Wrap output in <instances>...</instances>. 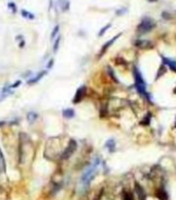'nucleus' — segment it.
Segmentation results:
<instances>
[{
  "label": "nucleus",
  "mask_w": 176,
  "mask_h": 200,
  "mask_svg": "<svg viewBox=\"0 0 176 200\" xmlns=\"http://www.w3.org/2000/svg\"><path fill=\"white\" fill-rule=\"evenodd\" d=\"M37 119H38V115H37L36 113H34V111H30V113H28L27 120L29 123H34Z\"/></svg>",
  "instance_id": "nucleus-14"
},
{
  "label": "nucleus",
  "mask_w": 176,
  "mask_h": 200,
  "mask_svg": "<svg viewBox=\"0 0 176 200\" xmlns=\"http://www.w3.org/2000/svg\"><path fill=\"white\" fill-rule=\"evenodd\" d=\"M10 93V86H5V87L2 89L1 94H0V101H2L6 96Z\"/></svg>",
  "instance_id": "nucleus-11"
},
{
  "label": "nucleus",
  "mask_w": 176,
  "mask_h": 200,
  "mask_svg": "<svg viewBox=\"0 0 176 200\" xmlns=\"http://www.w3.org/2000/svg\"><path fill=\"white\" fill-rule=\"evenodd\" d=\"M53 64H54V60H50V63L48 64V69H50V68H52V66H53Z\"/></svg>",
  "instance_id": "nucleus-25"
},
{
  "label": "nucleus",
  "mask_w": 176,
  "mask_h": 200,
  "mask_svg": "<svg viewBox=\"0 0 176 200\" xmlns=\"http://www.w3.org/2000/svg\"><path fill=\"white\" fill-rule=\"evenodd\" d=\"M149 123H150V115H147L146 117H145L142 121H141L140 124L143 125V126H147V125H149Z\"/></svg>",
  "instance_id": "nucleus-18"
},
{
  "label": "nucleus",
  "mask_w": 176,
  "mask_h": 200,
  "mask_svg": "<svg viewBox=\"0 0 176 200\" xmlns=\"http://www.w3.org/2000/svg\"><path fill=\"white\" fill-rule=\"evenodd\" d=\"M24 46H25V41H22V43H21V45H20V48H23Z\"/></svg>",
  "instance_id": "nucleus-26"
},
{
  "label": "nucleus",
  "mask_w": 176,
  "mask_h": 200,
  "mask_svg": "<svg viewBox=\"0 0 176 200\" xmlns=\"http://www.w3.org/2000/svg\"><path fill=\"white\" fill-rule=\"evenodd\" d=\"M58 33H59V26H56L54 28V30H53L52 34H50V38H52V39L56 38V36L58 35Z\"/></svg>",
  "instance_id": "nucleus-19"
},
{
  "label": "nucleus",
  "mask_w": 176,
  "mask_h": 200,
  "mask_svg": "<svg viewBox=\"0 0 176 200\" xmlns=\"http://www.w3.org/2000/svg\"><path fill=\"white\" fill-rule=\"evenodd\" d=\"M120 35H122V33H120V34H117V35H115L114 37H113L112 39H110L109 41H107V43H106L105 45L103 46V48L101 49V52H100V55H99V57H101V56H103L104 54H105V52H106V51L108 50V48H109V46H112V43H114V41L117 40V39L119 38V37H120Z\"/></svg>",
  "instance_id": "nucleus-6"
},
{
  "label": "nucleus",
  "mask_w": 176,
  "mask_h": 200,
  "mask_svg": "<svg viewBox=\"0 0 176 200\" xmlns=\"http://www.w3.org/2000/svg\"><path fill=\"white\" fill-rule=\"evenodd\" d=\"M76 148H77V143H76L75 140H73V139H71L70 141H69L68 146H66V149L64 150L63 154L61 156V159L62 160H67L69 159V158L72 156V154L74 152H75Z\"/></svg>",
  "instance_id": "nucleus-4"
},
{
  "label": "nucleus",
  "mask_w": 176,
  "mask_h": 200,
  "mask_svg": "<svg viewBox=\"0 0 176 200\" xmlns=\"http://www.w3.org/2000/svg\"><path fill=\"white\" fill-rule=\"evenodd\" d=\"M109 27H110V24H108L107 26H105V27H104L103 29H102L101 31L99 32V36H102V35H103V34L105 33L106 31H107V29H108V28H109Z\"/></svg>",
  "instance_id": "nucleus-22"
},
{
  "label": "nucleus",
  "mask_w": 176,
  "mask_h": 200,
  "mask_svg": "<svg viewBox=\"0 0 176 200\" xmlns=\"http://www.w3.org/2000/svg\"><path fill=\"white\" fill-rule=\"evenodd\" d=\"M74 115H75V113H74V110L72 108H66L63 110V117L66 118V119H71L74 117Z\"/></svg>",
  "instance_id": "nucleus-13"
},
{
  "label": "nucleus",
  "mask_w": 176,
  "mask_h": 200,
  "mask_svg": "<svg viewBox=\"0 0 176 200\" xmlns=\"http://www.w3.org/2000/svg\"><path fill=\"white\" fill-rule=\"evenodd\" d=\"M0 165H1L2 168H4V167H5V163H4V158H3V155H2V153H1V150H0Z\"/></svg>",
  "instance_id": "nucleus-21"
},
{
  "label": "nucleus",
  "mask_w": 176,
  "mask_h": 200,
  "mask_svg": "<svg viewBox=\"0 0 176 200\" xmlns=\"http://www.w3.org/2000/svg\"><path fill=\"white\" fill-rule=\"evenodd\" d=\"M105 146L108 149V151H109V152L113 153V152H114V150H115V143H114V140H113V139H108V140L106 141V143H105Z\"/></svg>",
  "instance_id": "nucleus-12"
},
{
  "label": "nucleus",
  "mask_w": 176,
  "mask_h": 200,
  "mask_svg": "<svg viewBox=\"0 0 176 200\" xmlns=\"http://www.w3.org/2000/svg\"><path fill=\"white\" fill-rule=\"evenodd\" d=\"M163 62L167 66H169V68H170L171 70L176 72V61H173V60L168 59V58H163Z\"/></svg>",
  "instance_id": "nucleus-8"
},
{
  "label": "nucleus",
  "mask_w": 176,
  "mask_h": 200,
  "mask_svg": "<svg viewBox=\"0 0 176 200\" xmlns=\"http://www.w3.org/2000/svg\"><path fill=\"white\" fill-rule=\"evenodd\" d=\"M134 80H135V87L136 90L140 93L141 95H144V96H147V92H146V84H145L144 80H143L142 75H141L140 71L138 70L137 68H134Z\"/></svg>",
  "instance_id": "nucleus-2"
},
{
  "label": "nucleus",
  "mask_w": 176,
  "mask_h": 200,
  "mask_svg": "<svg viewBox=\"0 0 176 200\" xmlns=\"http://www.w3.org/2000/svg\"><path fill=\"white\" fill-rule=\"evenodd\" d=\"M135 192L136 194H137L139 200H146V195H145L144 190H143L142 188H141V186L137 183L135 184Z\"/></svg>",
  "instance_id": "nucleus-7"
},
{
  "label": "nucleus",
  "mask_w": 176,
  "mask_h": 200,
  "mask_svg": "<svg viewBox=\"0 0 176 200\" xmlns=\"http://www.w3.org/2000/svg\"><path fill=\"white\" fill-rule=\"evenodd\" d=\"M8 7L13 9V13H16V11H17V6H16L15 3H13V2H10V3L8 4Z\"/></svg>",
  "instance_id": "nucleus-23"
},
{
  "label": "nucleus",
  "mask_w": 176,
  "mask_h": 200,
  "mask_svg": "<svg viewBox=\"0 0 176 200\" xmlns=\"http://www.w3.org/2000/svg\"><path fill=\"white\" fill-rule=\"evenodd\" d=\"M45 74H46V71H45V70L41 71V72H39L34 78H31V80H30V81H28V84H29V85H31V84H35V83H37L39 80H41V78H42V76H45Z\"/></svg>",
  "instance_id": "nucleus-9"
},
{
  "label": "nucleus",
  "mask_w": 176,
  "mask_h": 200,
  "mask_svg": "<svg viewBox=\"0 0 176 200\" xmlns=\"http://www.w3.org/2000/svg\"><path fill=\"white\" fill-rule=\"evenodd\" d=\"M85 91H87V88L85 86H82L80 88H78L77 91H76L75 95H74V98H73V103H79L80 101L83 99L85 95Z\"/></svg>",
  "instance_id": "nucleus-5"
},
{
  "label": "nucleus",
  "mask_w": 176,
  "mask_h": 200,
  "mask_svg": "<svg viewBox=\"0 0 176 200\" xmlns=\"http://www.w3.org/2000/svg\"><path fill=\"white\" fill-rule=\"evenodd\" d=\"M60 41H61V36L58 35L57 39H56V41H55L54 48H53V50H54V53H57V52H58V49H59V46H60Z\"/></svg>",
  "instance_id": "nucleus-16"
},
{
  "label": "nucleus",
  "mask_w": 176,
  "mask_h": 200,
  "mask_svg": "<svg viewBox=\"0 0 176 200\" xmlns=\"http://www.w3.org/2000/svg\"><path fill=\"white\" fill-rule=\"evenodd\" d=\"M19 85H21V81H17V83H15L13 85L10 86V89H15V88H18Z\"/></svg>",
  "instance_id": "nucleus-24"
},
{
  "label": "nucleus",
  "mask_w": 176,
  "mask_h": 200,
  "mask_svg": "<svg viewBox=\"0 0 176 200\" xmlns=\"http://www.w3.org/2000/svg\"><path fill=\"white\" fill-rule=\"evenodd\" d=\"M157 196L160 200H168V195H167V193L164 191V190H160V191H157Z\"/></svg>",
  "instance_id": "nucleus-15"
},
{
  "label": "nucleus",
  "mask_w": 176,
  "mask_h": 200,
  "mask_svg": "<svg viewBox=\"0 0 176 200\" xmlns=\"http://www.w3.org/2000/svg\"><path fill=\"white\" fill-rule=\"evenodd\" d=\"M123 199H124V200H133V196L131 195V193L124 192V195H123Z\"/></svg>",
  "instance_id": "nucleus-20"
},
{
  "label": "nucleus",
  "mask_w": 176,
  "mask_h": 200,
  "mask_svg": "<svg viewBox=\"0 0 176 200\" xmlns=\"http://www.w3.org/2000/svg\"><path fill=\"white\" fill-rule=\"evenodd\" d=\"M59 5L62 11H67L69 9L70 3H69V0H59Z\"/></svg>",
  "instance_id": "nucleus-10"
},
{
  "label": "nucleus",
  "mask_w": 176,
  "mask_h": 200,
  "mask_svg": "<svg viewBox=\"0 0 176 200\" xmlns=\"http://www.w3.org/2000/svg\"><path fill=\"white\" fill-rule=\"evenodd\" d=\"M21 13H22V16L24 18H27V19H34L35 17H34V15H32V13H30L29 11H27V10H24L23 9L22 11H21Z\"/></svg>",
  "instance_id": "nucleus-17"
},
{
  "label": "nucleus",
  "mask_w": 176,
  "mask_h": 200,
  "mask_svg": "<svg viewBox=\"0 0 176 200\" xmlns=\"http://www.w3.org/2000/svg\"><path fill=\"white\" fill-rule=\"evenodd\" d=\"M99 165H100V159L96 158L94 160V162H93V164L90 167H88L87 170L83 172L82 180H80V183H82V186L83 188H87L90 185V183L93 181V178H95V174H96L97 170H98Z\"/></svg>",
  "instance_id": "nucleus-1"
},
{
  "label": "nucleus",
  "mask_w": 176,
  "mask_h": 200,
  "mask_svg": "<svg viewBox=\"0 0 176 200\" xmlns=\"http://www.w3.org/2000/svg\"><path fill=\"white\" fill-rule=\"evenodd\" d=\"M4 124V122H0V126H1V125H3Z\"/></svg>",
  "instance_id": "nucleus-27"
},
{
  "label": "nucleus",
  "mask_w": 176,
  "mask_h": 200,
  "mask_svg": "<svg viewBox=\"0 0 176 200\" xmlns=\"http://www.w3.org/2000/svg\"><path fill=\"white\" fill-rule=\"evenodd\" d=\"M154 26H156V23L154 22V20L152 19H149V18H144L142 20V22L140 23V25L138 26L137 28V31L139 33H146V32L150 31V30L152 29Z\"/></svg>",
  "instance_id": "nucleus-3"
}]
</instances>
